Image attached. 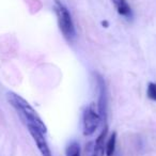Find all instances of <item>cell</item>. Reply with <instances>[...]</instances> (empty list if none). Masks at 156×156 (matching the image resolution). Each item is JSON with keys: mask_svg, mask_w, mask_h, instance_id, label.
Listing matches in <instances>:
<instances>
[{"mask_svg": "<svg viewBox=\"0 0 156 156\" xmlns=\"http://www.w3.org/2000/svg\"><path fill=\"white\" fill-rule=\"evenodd\" d=\"M7 98L10 104L23 115V118L27 121V124H31V125L35 126L44 134L47 132V127L42 121L40 115L25 98H23L22 96L14 93V92H8Z\"/></svg>", "mask_w": 156, "mask_h": 156, "instance_id": "1", "label": "cell"}, {"mask_svg": "<svg viewBox=\"0 0 156 156\" xmlns=\"http://www.w3.org/2000/svg\"><path fill=\"white\" fill-rule=\"evenodd\" d=\"M55 11H56L59 28L63 37L69 41H73L76 37V31L69 11L60 0H55Z\"/></svg>", "mask_w": 156, "mask_h": 156, "instance_id": "2", "label": "cell"}, {"mask_svg": "<svg viewBox=\"0 0 156 156\" xmlns=\"http://www.w3.org/2000/svg\"><path fill=\"white\" fill-rule=\"evenodd\" d=\"M101 122L100 113L96 111V106L94 103H91L83 111V135L91 136L98 129Z\"/></svg>", "mask_w": 156, "mask_h": 156, "instance_id": "3", "label": "cell"}, {"mask_svg": "<svg viewBox=\"0 0 156 156\" xmlns=\"http://www.w3.org/2000/svg\"><path fill=\"white\" fill-rule=\"evenodd\" d=\"M108 134V126L105 124L102 133L98 135L96 140L92 143L88 144V151H86L88 156H104L105 155V147H106V137Z\"/></svg>", "mask_w": 156, "mask_h": 156, "instance_id": "4", "label": "cell"}, {"mask_svg": "<svg viewBox=\"0 0 156 156\" xmlns=\"http://www.w3.org/2000/svg\"><path fill=\"white\" fill-rule=\"evenodd\" d=\"M27 127H28L29 133L32 136L33 140H34L35 144H37L42 156H52L49 145H48L47 141H46L45 137H44V133H42L39 128L31 125V124H27Z\"/></svg>", "mask_w": 156, "mask_h": 156, "instance_id": "5", "label": "cell"}, {"mask_svg": "<svg viewBox=\"0 0 156 156\" xmlns=\"http://www.w3.org/2000/svg\"><path fill=\"white\" fill-rule=\"evenodd\" d=\"M98 88H100V101H98V113H100L101 120L106 121L107 118V96H106V88H105V83L102 79V77L98 76Z\"/></svg>", "mask_w": 156, "mask_h": 156, "instance_id": "6", "label": "cell"}, {"mask_svg": "<svg viewBox=\"0 0 156 156\" xmlns=\"http://www.w3.org/2000/svg\"><path fill=\"white\" fill-rule=\"evenodd\" d=\"M115 5V10H117L118 14L123 16L126 20H129L133 16L132 8H130L129 3L127 2V0H111Z\"/></svg>", "mask_w": 156, "mask_h": 156, "instance_id": "7", "label": "cell"}, {"mask_svg": "<svg viewBox=\"0 0 156 156\" xmlns=\"http://www.w3.org/2000/svg\"><path fill=\"white\" fill-rule=\"evenodd\" d=\"M115 144H117V133L113 132L112 135L109 137L108 141L106 142V147H105V154H106V156L115 155Z\"/></svg>", "mask_w": 156, "mask_h": 156, "instance_id": "8", "label": "cell"}, {"mask_svg": "<svg viewBox=\"0 0 156 156\" xmlns=\"http://www.w3.org/2000/svg\"><path fill=\"white\" fill-rule=\"evenodd\" d=\"M80 145L79 143L76 142V141H73L71 142L65 149V154L66 156H80Z\"/></svg>", "mask_w": 156, "mask_h": 156, "instance_id": "9", "label": "cell"}, {"mask_svg": "<svg viewBox=\"0 0 156 156\" xmlns=\"http://www.w3.org/2000/svg\"><path fill=\"white\" fill-rule=\"evenodd\" d=\"M147 95L150 100L156 102V83H149L147 88Z\"/></svg>", "mask_w": 156, "mask_h": 156, "instance_id": "10", "label": "cell"}, {"mask_svg": "<svg viewBox=\"0 0 156 156\" xmlns=\"http://www.w3.org/2000/svg\"><path fill=\"white\" fill-rule=\"evenodd\" d=\"M102 25L103 26H105V28H108V22H107V20H105V22H102Z\"/></svg>", "mask_w": 156, "mask_h": 156, "instance_id": "11", "label": "cell"}]
</instances>
